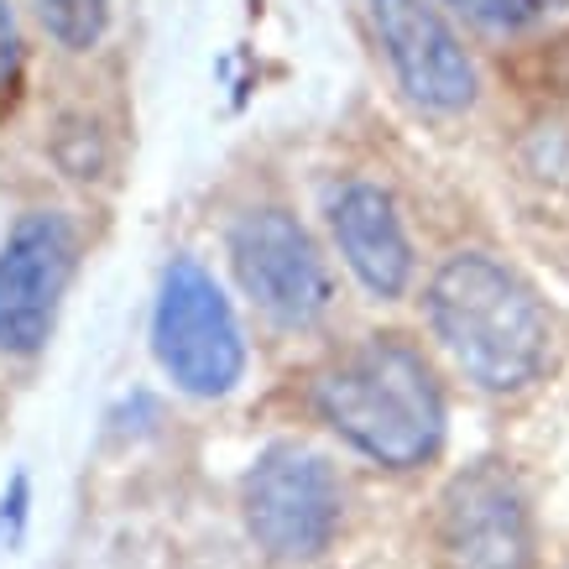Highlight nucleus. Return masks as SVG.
I'll return each mask as SVG.
<instances>
[{
  "label": "nucleus",
  "instance_id": "1",
  "mask_svg": "<svg viewBox=\"0 0 569 569\" xmlns=\"http://www.w3.org/2000/svg\"><path fill=\"white\" fill-rule=\"evenodd\" d=\"M329 429L387 470H413L445 445V392L429 361L397 335H366L313 381Z\"/></svg>",
  "mask_w": 569,
  "mask_h": 569
},
{
  "label": "nucleus",
  "instance_id": "2",
  "mask_svg": "<svg viewBox=\"0 0 569 569\" xmlns=\"http://www.w3.org/2000/svg\"><path fill=\"white\" fill-rule=\"evenodd\" d=\"M429 325L486 392H518L549 361V313L538 293L481 251H460L433 272Z\"/></svg>",
  "mask_w": 569,
  "mask_h": 569
},
{
  "label": "nucleus",
  "instance_id": "3",
  "mask_svg": "<svg viewBox=\"0 0 569 569\" xmlns=\"http://www.w3.org/2000/svg\"><path fill=\"white\" fill-rule=\"evenodd\" d=\"M152 346L162 371L189 397H224L246 371L241 325L224 303L220 282L193 257H173L162 272L152 313Z\"/></svg>",
  "mask_w": 569,
  "mask_h": 569
},
{
  "label": "nucleus",
  "instance_id": "4",
  "mask_svg": "<svg viewBox=\"0 0 569 569\" xmlns=\"http://www.w3.org/2000/svg\"><path fill=\"white\" fill-rule=\"evenodd\" d=\"M246 528L272 559H313L340 533V476L325 455L298 445L267 449L246 476Z\"/></svg>",
  "mask_w": 569,
  "mask_h": 569
},
{
  "label": "nucleus",
  "instance_id": "5",
  "mask_svg": "<svg viewBox=\"0 0 569 569\" xmlns=\"http://www.w3.org/2000/svg\"><path fill=\"white\" fill-rule=\"evenodd\" d=\"M230 261H236L241 288L277 325L309 329L329 313V298H335L329 267L319 257V246L309 241V230L288 209H246L241 220L230 224Z\"/></svg>",
  "mask_w": 569,
  "mask_h": 569
},
{
  "label": "nucleus",
  "instance_id": "6",
  "mask_svg": "<svg viewBox=\"0 0 569 569\" xmlns=\"http://www.w3.org/2000/svg\"><path fill=\"white\" fill-rule=\"evenodd\" d=\"M439 549L449 569H533V512L507 466L476 460L439 497Z\"/></svg>",
  "mask_w": 569,
  "mask_h": 569
},
{
  "label": "nucleus",
  "instance_id": "7",
  "mask_svg": "<svg viewBox=\"0 0 569 569\" xmlns=\"http://www.w3.org/2000/svg\"><path fill=\"white\" fill-rule=\"evenodd\" d=\"M73 272V224L58 209H32L0 246V350L32 356L52 329Z\"/></svg>",
  "mask_w": 569,
  "mask_h": 569
},
{
  "label": "nucleus",
  "instance_id": "8",
  "mask_svg": "<svg viewBox=\"0 0 569 569\" xmlns=\"http://www.w3.org/2000/svg\"><path fill=\"white\" fill-rule=\"evenodd\" d=\"M371 27L423 110H466L476 100V63L429 0H371Z\"/></svg>",
  "mask_w": 569,
  "mask_h": 569
},
{
  "label": "nucleus",
  "instance_id": "9",
  "mask_svg": "<svg viewBox=\"0 0 569 569\" xmlns=\"http://www.w3.org/2000/svg\"><path fill=\"white\" fill-rule=\"evenodd\" d=\"M329 224H335L340 257L366 282V293L397 298L408 288V277H413V246L402 236L392 193L377 189V183H350L329 204Z\"/></svg>",
  "mask_w": 569,
  "mask_h": 569
},
{
  "label": "nucleus",
  "instance_id": "10",
  "mask_svg": "<svg viewBox=\"0 0 569 569\" xmlns=\"http://www.w3.org/2000/svg\"><path fill=\"white\" fill-rule=\"evenodd\" d=\"M37 17H42L52 42H63L69 52H84L104 37L110 0H37Z\"/></svg>",
  "mask_w": 569,
  "mask_h": 569
},
{
  "label": "nucleus",
  "instance_id": "11",
  "mask_svg": "<svg viewBox=\"0 0 569 569\" xmlns=\"http://www.w3.org/2000/svg\"><path fill=\"white\" fill-rule=\"evenodd\" d=\"M449 6L466 11L470 21H481L486 32H522V27L543 21L565 0H449Z\"/></svg>",
  "mask_w": 569,
  "mask_h": 569
},
{
  "label": "nucleus",
  "instance_id": "12",
  "mask_svg": "<svg viewBox=\"0 0 569 569\" xmlns=\"http://www.w3.org/2000/svg\"><path fill=\"white\" fill-rule=\"evenodd\" d=\"M27 507H32V481H27V470H17V476H11V486H6V497H0V538H6V549H11V543H21Z\"/></svg>",
  "mask_w": 569,
  "mask_h": 569
},
{
  "label": "nucleus",
  "instance_id": "13",
  "mask_svg": "<svg viewBox=\"0 0 569 569\" xmlns=\"http://www.w3.org/2000/svg\"><path fill=\"white\" fill-rule=\"evenodd\" d=\"M17 58H21V42H17V21H11V6L0 0V84L17 73Z\"/></svg>",
  "mask_w": 569,
  "mask_h": 569
}]
</instances>
